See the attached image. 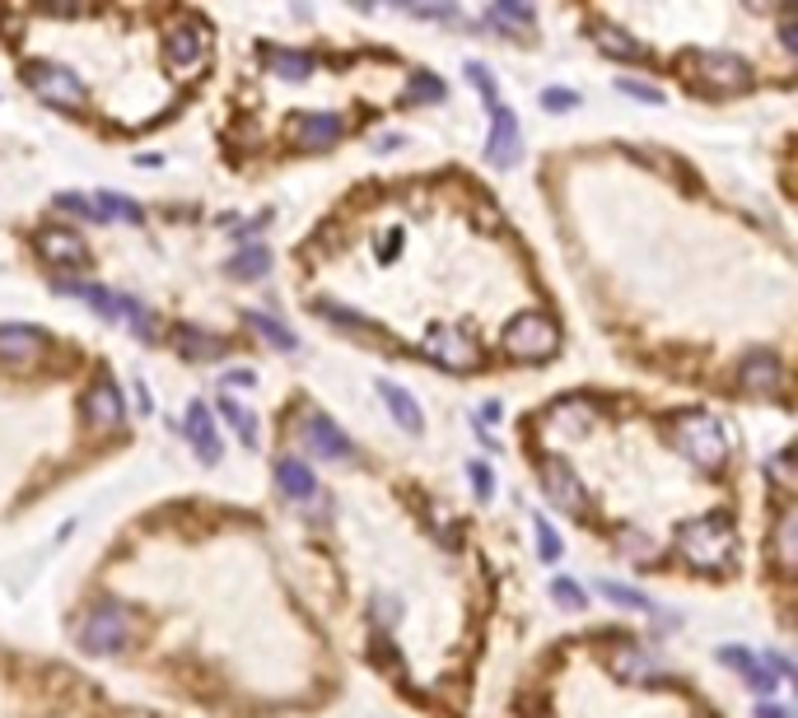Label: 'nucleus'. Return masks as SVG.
I'll return each instance as SVG.
<instances>
[{
    "instance_id": "nucleus-1",
    "label": "nucleus",
    "mask_w": 798,
    "mask_h": 718,
    "mask_svg": "<svg viewBox=\"0 0 798 718\" xmlns=\"http://www.w3.org/2000/svg\"><path fill=\"white\" fill-rule=\"evenodd\" d=\"M677 551L692 560L696 569H729L733 565V555H738V537H733V527H729V518H696V523H686L682 533H677Z\"/></svg>"
},
{
    "instance_id": "nucleus-2",
    "label": "nucleus",
    "mask_w": 798,
    "mask_h": 718,
    "mask_svg": "<svg viewBox=\"0 0 798 718\" xmlns=\"http://www.w3.org/2000/svg\"><path fill=\"white\" fill-rule=\"evenodd\" d=\"M467 75H472V85L481 89V99H486V113H491V145H486L491 164H499V168L519 164V121H514V113L499 103V93L491 85L486 66H477V61H472V66H467Z\"/></svg>"
},
{
    "instance_id": "nucleus-3",
    "label": "nucleus",
    "mask_w": 798,
    "mask_h": 718,
    "mask_svg": "<svg viewBox=\"0 0 798 718\" xmlns=\"http://www.w3.org/2000/svg\"><path fill=\"white\" fill-rule=\"evenodd\" d=\"M672 429H677V444H682V452L696 466H706V472L724 466V458H729V434H724V425H719L714 415H706V411L677 415V425H672Z\"/></svg>"
},
{
    "instance_id": "nucleus-4",
    "label": "nucleus",
    "mask_w": 798,
    "mask_h": 718,
    "mask_svg": "<svg viewBox=\"0 0 798 718\" xmlns=\"http://www.w3.org/2000/svg\"><path fill=\"white\" fill-rule=\"evenodd\" d=\"M127 639H131V612H127V606H117L113 598H103L80 620V649L85 653H99V658H107V653L127 649Z\"/></svg>"
},
{
    "instance_id": "nucleus-5",
    "label": "nucleus",
    "mask_w": 798,
    "mask_h": 718,
    "mask_svg": "<svg viewBox=\"0 0 798 718\" xmlns=\"http://www.w3.org/2000/svg\"><path fill=\"white\" fill-rule=\"evenodd\" d=\"M560 346V326L537 313V308H528V313H519L509 326H505V350L514 359H552Z\"/></svg>"
},
{
    "instance_id": "nucleus-6",
    "label": "nucleus",
    "mask_w": 798,
    "mask_h": 718,
    "mask_svg": "<svg viewBox=\"0 0 798 718\" xmlns=\"http://www.w3.org/2000/svg\"><path fill=\"white\" fill-rule=\"evenodd\" d=\"M24 80H28V89H34L38 99H47L52 107H89V89L80 85V75L66 70V66H56V61H28Z\"/></svg>"
},
{
    "instance_id": "nucleus-7",
    "label": "nucleus",
    "mask_w": 798,
    "mask_h": 718,
    "mask_svg": "<svg viewBox=\"0 0 798 718\" xmlns=\"http://www.w3.org/2000/svg\"><path fill=\"white\" fill-rule=\"evenodd\" d=\"M682 66L692 70L700 85L724 89V93L752 85V70H747V61H743V56H733V52H686V56H682Z\"/></svg>"
},
{
    "instance_id": "nucleus-8",
    "label": "nucleus",
    "mask_w": 798,
    "mask_h": 718,
    "mask_svg": "<svg viewBox=\"0 0 798 718\" xmlns=\"http://www.w3.org/2000/svg\"><path fill=\"white\" fill-rule=\"evenodd\" d=\"M420 350H426L434 364H444V369H458V373H467V369H477L481 364V346H477V336H467L463 326H430V336L420 341Z\"/></svg>"
},
{
    "instance_id": "nucleus-9",
    "label": "nucleus",
    "mask_w": 798,
    "mask_h": 718,
    "mask_svg": "<svg viewBox=\"0 0 798 718\" xmlns=\"http://www.w3.org/2000/svg\"><path fill=\"white\" fill-rule=\"evenodd\" d=\"M542 480H546V495L556 499L566 513H574V518H588V495H584V480L574 476L570 462L560 458H546L542 462Z\"/></svg>"
},
{
    "instance_id": "nucleus-10",
    "label": "nucleus",
    "mask_w": 798,
    "mask_h": 718,
    "mask_svg": "<svg viewBox=\"0 0 798 718\" xmlns=\"http://www.w3.org/2000/svg\"><path fill=\"white\" fill-rule=\"evenodd\" d=\"M341 140V117L337 113H300L290 121V145L300 150H327Z\"/></svg>"
},
{
    "instance_id": "nucleus-11",
    "label": "nucleus",
    "mask_w": 798,
    "mask_h": 718,
    "mask_svg": "<svg viewBox=\"0 0 798 718\" xmlns=\"http://www.w3.org/2000/svg\"><path fill=\"white\" fill-rule=\"evenodd\" d=\"M38 253L47 257V261H56V267H89V247H85V239L80 233H71V229H42L38 233Z\"/></svg>"
},
{
    "instance_id": "nucleus-12",
    "label": "nucleus",
    "mask_w": 798,
    "mask_h": 718,
    "mask_svg": "<svg viewBox=\"0 0 798 718\" xmlns=\"http://www.w3.org/2000/svg\"><path fill=\"white\" fill-rule=\"evenodd\" d=\"M304 444L318 452V458H327V462H341V458H351V452H355V444L346 439V434H341L332 420L318 415V411L304 420Z\"/></svg>"
},
{
    "instance_id": "nucleus-13",
    "label": "nucleus",
    "mask_w": 798,
    "mask_h": 718,
    "mask_svg": "<svg viewBox=\"0 0 798 718\" xmlns=\"http://www.w3.org/2000/svg\"><path fill=\"white\" fill-rule=\"evenodd\" d=\"M206 47H211L206 28H192V24H182V28H174V34L164 38V56H168V66L187 70V66H197V61L206 56Z\"/></svg>"
},
{
    "instance_id": "nucleus-14",
    "label": "nucleus",
    "mask_w": 798,
    "mask_h": 718,
    "mask_svg": "<svg viewBox=\"0 0 798 718\" xmlns=\"http://www.w3.org/2000/svg\"><path fill=\"white\" fill-rule=\"evenodd\" d=\"M738 383L747 387V393L775 397V393H780V383H785V369H780L771 355H747L743 364H738Z\"/></svg>"
},
{
    "instance_id": "nucleus-15",
    "label": "nucleus",
    "mask_w": 798,
    "mask_h": 718,
    "mask_svg": "<svg viewBox=\"0 0 798 718\" xmlns=\"http://www.w3.org/2000/svg\"><path fill=\"white\" fill-rule=\"evenodd\" d=\"M612 672H617L621 681H631V685H649V681H659V677H663V667L654 663L645 649L621 644V649L612 653Z\"/></svg>"
},
{
    "instance_id": "nucleus-16",
    "label": "nucleus",
    "mask_w": 798,
    "mask_h": 718,
    "mask_svg": "<svg viewBox=\"0 0 798 718\" xmlns=\"http://www.w3.org/2000/svg\"><path fill=\"white\" fill-rule=\"evenodd\" d=\"M187 434H192V444H197L201 458L220 462V434H215V420H211V411L201 401L187 406Z\"/></svg>"
},
{
    "instance_id": "nucleus-17",
    "label": "nucleus",
    "mask_w": 798,
    "mask_h": 718,
    "mask_svg": "<svg viewBox=\"0 0 798 718\" xmlns=\"http://www.w3.org/2000/svg\"><path fill=\"white\" fill-rule=\"evenodd\" d=\"M38 350H42V332H34V326H0V359L28 364Z\"/></svg>"
},
{
    "instance_id": "nucleus-18",
    "label": "nucleus",
    "mask_w": 798,
    "mask_h": 718,
    "mask_svg": "<svg viewBox=\"0 0 798 718\" xmlns=\"http://www.w3.org/2000/svg\"><path fill=\"white\" fill-rule=\"evenodd\" d=\"M379 397L388 401V411H393V420H397L406 434H420V406H416V397L406 393V387L379 379Z\"/></svg>"
},
{
    "instance_id": "nucleus-19",
    "label": "nucleus",
    "mask_w": 798,
    "mask_h": 718,
    "mask_svg": "<svg viewBox=\"0 0 798 718\" xmlns=\"http://www.w3.org/2000/svg\"><path fill=\"white\" fill-rule=\"evenodd\" d=\"M593 42H598L607 56H617V61H645V56H649L645 47H639V42L625 34V28H617V24H593Z\"/></svg>"
},
{
    "instance_id": "nucleus-20",
    "label": "nucleus",
    "mask_w": 798,
    "mask_h": 718,
    "mask_svg": "<svg viewBox=\"0 0 798 718\" xmlns=\"http://www.w3.org/2000/svg\"><path fill=\"white\" fill-rule=\"evenodd\" d=\"M85 406H89L93 425H103V429H107V425H117V420H122V411H127V406H122V393H117V387H113V383H107V379L89 387V397H85Z\"/></svg>"
},
{
    "instance_id": "nucleus-21",
    "label": "nucleus",
    "mask_w": 798,
    "mask_h": 718,
    "mask_svg": "<svg viewBox=\"0 0 798 718\" xmlns=\"http://www.w3.org/2000/svg\"><path fill=\"white\" fill-rule=\"evenodd\" d=\"M276 486L286 490L290 499H313L318 495V480H313V472L304 462H294V458H280L276 462Z\"/></svg>"
},
{
    "instance_id": "nucleus-22",
    "label": "nucleus",
    "mask_w": 798,
    "mask_h": 718,
    "mask_svg": "<svg viewBox=\"0 0 798 718\" xmlns=\"http://www.w3.org/2000/svg\"><path fill=\"white\" fill-rule=\"evenodd\" d=\"M262 56H266V66H271L276 75H286V80H308L313 66H318L308 52H290V47H266Z\"/></svg>"
},
{
    "instance_id": "nucleus-23",
    "label": "nucleus",
    "mask_w": 798,
    "mask_h": 718,
    "mask_svg": "<svg viewBox=\"0 0 798 718\" xmlns=\"http://www.w3.org/2000/svg\"><path fill=\"white\" fill-rule=\"evenodd\" d=\"M178 350L187 355V359H215L225 350V341H215L211 332H197V326H178Z\"/></svg>"
},
{
    "instance_id": "nucleus-24",
    "label": "nucleus",
    "mask_w": 798,
    "mask_h": 718,
    "mask_svg": "<svg viewBox=\"0 0 798 718\" xmlns=\"http://www.w3.org/2000/svg\"><path fill=\"white\" fill-rule=\"evenodd\" d=\"M93 206H99V215H103V220H127V225H140V220H145V210H140L136 201L117 196V192H103L99 201H93Z\"/></svg>"
},
{
    "instance_id": "nucleus-25",
    "label": "nucleus",
    "mask_w": 798,
    "mask_h": 718,
    "mask_svg": "<svg viewBox=\"0 0 798 718\" xmlns=\"http://www.w3.org/2000/svg\"><path fill=\"white\" fill-rule=\"evenodd\" d=\"M220 411H225L229 425L239 429V439H243L248 448H257V420H253V411H248L243 401H233V397H225V401H220Z\"/></svg>"
},
{
    "instance_id": "nucleus-26",
    "label": "nucleus",
    "mask_w": 798,
    "mask_h": 718,
    "mask_svg": "<svg viewBox=\"0 0 798 718\" xmlns=\"http://www.w3.org/2000/svg\"><path fill=\"white\" fill-rule=\"evenodd\" d=\"M243 322H248V326H253V332H262V336H266V341H271V346H276V350H294V346H300V341H294V336H290V326H280L276 318H266V313H243Z\"/></svg>"
},
{
    "instance_id": "nucleus-27",
    "label": "nucleus",
    "mask_w": 798,
    "mask_h": 718,
    "mask_svg": "<svg viewBox=\"0 0 798 718\" xmlns=\"http://www.w3.org/2000/svg\"><path fill=\"white\" fill-rule=\"evenodd\" d=\"M229 271L239 275V280H262L266 271H271V257H266L262 247H243V253L229 261Z\"/></svg>"
},
{
    "instance_id": "nucleus-28",
    "label": "nucleus",
    "mask_w": 798,
    "mask_h": 718,
    "mask_svg": "<svg viewBox=\"0 0 798 718\" xmlns=\"http://www.w3.org/2000/svg\"><path fill=\"white\" fill-rule=\"evenodd\" d=\"M491 24H514V28H532L537 24V10L514 5V0H495L491 5Z\"/></svg>"
},
{
    "instance_id": "nucleus-29",
    "label": "nucleus",
    "mask_w": 798,
    "mask_h": 718,
    "mask_svg": "<svg viewBox=\"0 0 798 718\" xmlns=\"http://www.w3.org/2000/svg\"><path fill=\"white\" fill-rule=\"evenodd\" d=\"M775 560H780V569L794 565V509H785L775 523Z\"/></svg>"
},
{
    "instance_id": "nucleus-30",
    "label": "nucleus",
    "mask_w": 798,
    "mask_h": 718,
    "mask_svg": "<svg viewBox=\"0 0 798 718\" xmlns=\"http://www.w3.org/2000/svg\"><path fill=\"white\" fill-rule=\"evenodd\" d=\"M603 592H607L612 602H621V606H635V612H654V602L645 598V592H635V588H625V584H612V579H607Z\"/></svg>"
},
{
    "instance_id": "nucleus-31",
    "label": "nucleus",
    "mask_w": 798,
    "mask_h": 718,
    "mask_svg": "<svg viewBox=\"0 0 798 718\" xmlns=\"http://www.w3.org/2000/svg\"><path fill=\"white\" fill-rule=\"evenodd\" d=\"M532 533H537L542 560H560V537H556V527H552V523H546V518H537V523H532Z\"/></svg>"
},
{
    "instance_id": "nucleus-32",
    "label": "nucleus",
    "mask_w": 798,
    "mask_h": 718,
    "mask_svg": "<svg viewBox=\"0 0 798 718\" xmlns=\"http://www.w3.org/2000/svg\"><path fill=\"white\" fill-rule=\"evenodd\" d=\"M552 598H556L560 606H574V612H579V606H584V588H579L574 579H556V584H552Z\"/></svg>"
},
{
    "instance_id": "nucleus-33",
    "label": "nucleus",
    "mask_w": 798,
    "mask_h": 718,
    "mask_svg": "<svg viewBox=\"0 0 798 718\" xmlns=\"http://www.w3.org/2000/svg\"><path fill=\"white\" fill-rule=\"evenodd\" d=\"M56 210H71V215H85V220H103L99 206L89 196H56Z\"/></svg>"
},
{
    "instance_id": "nucleus-34",
    "label": "nucleus",
    "mask_w": 798,
    "mask_h": 718,
    "mask_svg": "<svg viewBox=\"0 0 798 718\" xmlns=\"http://www.w3.org/2000/svg\"><path fill=\"white\" fill-rule=\"evenodd\" d=\"M411 93H416V99H430V103H440V99H444V85L434 80L430 70H420V75H416V85H411Z\"/></svg>"
},
{
    "instance_id": "nucleus-35",
    "label": "nucleus",
    "mask_w": 798,
    "mask_h": 718,
    "mask_svg": "<svg viewBox=\"0 0 798 718\" xmlns=\"http://www.w3.org/2000/svg\"><path fill=\"white\" fill-rule=\"evenodd\" d=\"M322 313L332 318V322H346V326H359V332H379L369 318H359V313H346V308H332V304H322Z\"/></svg>"
},
{
    "instance_id": "nucleus-36",
    "label": "nucleus",
    "mask_w": 798,
    "mask_h": 718,
    "mask_svg": "<svg viewBox=\"0 0 798 718\" xmlns=\"http://www.w3.org/2000/svg\"><path fill=\"white\" fill-rule=\"evenodd\" d=\"M719 663L738 667L743 677H747V672H752V667H757V658H752V653H743V649H719Z\"/></svg>"
},
{
    "instance_id": "nucleus-37",
    "label": "nucleus",
    "mask_w": 798,
    "mask_h": 718,
    "mask_svg": "<svg viewBox=\"0 0 798 718\" xmlns=\"http://www.w3.org/2000/svg\"><path fill=\"white\" fill-rule=\"evenodd\" d=\"M542 103H546V107H574V103H579V93H570V89H546V93H542Z\"/></svg>"
},
{
    "instance_id": "nucleus-38",
    "label": "nucleus",
    "mask_w": 798,
    "mask_h": 718,
    "mask_svg": "<svg viewBox=\"0 0 798 718\" xmlns=\"http://www.w3.org/2000/svg\"><path fill=\"white\" fill-rule=\"evenodd\" d=\"M472 480H477V495H481V499H491V472H486L481 462L472 466Z\"/></svg>"
},
{
    "instance_id": "nucleus-39",
    "label": "nucleus",
    "mask_w": 798,
    "mask_h": 718,
    "mask_svg": "<svg viewBox=\"0 0 798 718\" xmlns=\"http://www.w3.org/2000/svg\"><path fill=\"white\" fill-rule=\"evenodd\" d=\"M621 89H625V93H635V99H649V103H659V99H663L659 89H649V85H631V80H625Z\"/></svg>"
},
{
    "instance_id": "nucleus-40",
    "label": "nucleus",
    "mask_w": 798,
    "mask_h": 718,
    "mask_svg": "<svg viewBox=\"0 0 798 718\" xmlns=\"http://www.w3.org/2000/svg\"><path fill=\"white\" fill-rule=\"evenodd\" d=\"M757 718H789V714H785V705H775V700H765V705L757 709Z\"/></svg>"
},
{
    "instance_id": "nucleus-41",
    "label": "nucleus",
    "mask_w": 798,
    "mask_h": 718,
    "mask_svg": "<svg viewBox=\"0 0 798 718\" xmlns=\"http://www.w3.org/2000/svg\"><path fill=\"white\" fill-rule=\"evenodd\" d=\"M499 415H505V411H499V401H486V406H481V420H486V425H495Z\"/></svg>"
}]
</instances>
